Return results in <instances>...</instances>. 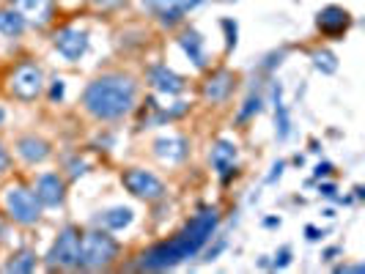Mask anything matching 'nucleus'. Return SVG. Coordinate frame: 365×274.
<instances>
[{
  "instance_id": "nucleus-1",
  "label": "nucleus",
  "mask_w": 365,
  "mask_h": 274,
  "mask_svg": "<svg viewBox=\"0 0 365 274\" xmlns=\"http://www.w3.org/2000/svg\"><path fill=\"white\" fill-rule=\"evenodd\" d=\"M217 228V211H201L198 217L192 219L182 233L170 238V241H163L157 247H151L143 260H140V269H148V272H160V269H170L176 263H182L187 258L198 255L203 250V244L212 238Z\"/></svg>"
},
{
  "instance_id": "nucleus-2",
  "label": "nucleus",
  "mask_w": 365,
  "mask_h": 274,
  "mask_svg": "<svg viewBox=\"0 0 365 274\" xmlns=\"http://www.w3.org/2000/svg\"><path fill=\"white\" fill-rule=\"evenodd\" d=\"M138 99V85L124 77V74H105L93 80L83 93V105L99 121H115L124 118L129 110L135 107Z\"/></svg>"
},
{
  "instance_id": "nucleus-3",
  "label": "nucleus",
  "mask_w": 365,
  "mask_h": 274,
  "mask_svg": "<svg viewBox=\"0 0 365 274\" xmlns=\"http://www.w3.org/2000/svg\"><path fill=\"white\" fill-rule=\"evenodd\" d=\"M118 255V241L105 231H91L83 236L80 244V266L83 269H102L110 266L113 258Z\"/></svg>"
},
{
  "instance_id": "nucleus-4",
  "label": "nucleus",
  "mask_w": 365,
  "mask_h": 274,
  "mask_svg": "<svg viewBox=\"0 0 365 274\" xmlns=\"http://www.w3.org/2000/svg\"><path fill=\"white\" fill-rule=\"evenodd\" d=\"M6 211H9V217L19 222V225H34L38 217H41V203L38 198L31 192V189H25V186H9L6 189Z\"/></svg>"
},
{
  "instance_id": "nucleus-5",
  "label": "nucleus",
  "mask_w": 365,
  "mask_h": 274,
  "mask_svg": "<svg viewBox=\"0 0 365 274\" xmlns=\"http://www.w3.org/2000/svg\"><path fill=\"white\" fill-rule=\"evenodd\" d=\"M80 244L83 236L77 228H66L61 231V236L55 238L53 250L47 253V266H58V269H74L80 266Z\"/></svg>"
},
{
  "instance_id": "nucleus-6",
  "label": "nucleus",
  "mask_w": 365,
  "mask_h": 274,
  "mask_svg": "<svg viewBox=\"0 0 365 274\" xmlns=\"http://www.w3.org/2000/svg\"><path fill=\"white\" fill-rule=\"evenodd\" d=\"M41 88H44V74L36 63H22L17 72L11 74V93L17 99L31 102L41 93Z\"/></svg>"
},
{
  "instance_id": "nucleus-7",
  "label": "nucleus",
  "mask_w": 365,
  "mask_h": 274,
  "mask_svg": "<svg viewBox=\"0 0 365 274\" xmlns=\"http://www.w3.org/2000/svg\"><path fill=\"white\" fill-rule=\"evenodd\" d=\"M124 186L135 198H143V201H160L165 195V184L157 176H151L146 170H138V167L124 173Z\"/></svg>"
},
{
  "instance_id": "nucleus-8",
  "label": "nucleus",
  "mask_w": 365,
  "mask_h": 274,
  "mask_svg": "<svg viewBox=\"0 0 365 274\" xmlns=\"http://www.w3.org/2000/svg\"><path fill=\"white\" fill-rule=\"evenodd\" d=\"M53 44L66 60H80L88 53V33L80 28H61L53 36Z\"/></svg>"
},
{
  "instance_id": "nucleus-9",
  "label": "nucleus",
  "mask_w": 365,
  "mask_h": 274,
  "mask_svg": "<svg viewBox=\"0 0 365 274\" xmlns=\"http://www.w3.org/2000/svg\"><path fill=\"white\" fill-rule=\"evenodd\" d=\"M198 3H203V0H143V6H146L148 11L160 14L163 22H176V19H182L190 9H195Z\"/></svg>"
},
{
  "instance_id": "nucleus-10",
  "label": "nucleus",
  "mask_w": 365,
  "mask_h": 274,
  "mask_svg": "<svg viewBox=\"0 0 365 274\" xmlns=\"http://www.w3.org/2000/svg\"><path fill=\"white\" fill-rule=\"evenodd\" d=\"M212 164L220 179L228 181L237 173V146L231 140H217V146L212 148Z\"/></svg>"
},
{
  "instance_id": "nucleus-11",
  "label": "nucleus",
  "mask_w": 365,
  "mask_h": 274,
  "mask_svg": "<svg viewBox=\"0 0 365 274\" xmlns=\"http://www.w3.org/2000/svg\"><path fill=\"white\" fill-rule=\"evenodd\" d=\"M316 22H319V31H322V33H327V36H341L349 25H351V17H349L346 9H341V6H327V9L319 11V19H316Z\"/></svg>"
},
{
  "instance_id": "nucleus-12",
  "label": "nucleus",
  "mask_w": 365,
  "mask_h": 274,
  "mask_svg": "<svg viewBox=\"0 0 365 274\" xmlns=\"http://www.w3.org/2000/svg\"><path fill=\"white\" fill-rule=\"evenodd\" d=\"M148 77H151V85H154L160 93L176 96V93L184 91V80L176 72H170L168 66H154V69L148 72Z\"/></svg>"
},
{
  "instance_id": "nucleus-13",
  "label": "nucleus",
  "mask_w": 365,
  "mask_h": 274,
  "mask_svg": "<svg viewBox=\"0 0 365 274\" xmlns=\"http://www.w3.org/2000/svg\"><path fill=\"white\" fill-rule=\"evenodd\" d=\"M11 9L19 11L25 19H34L38 25H44L53 14V0H11Z\"/></svg>"
},
{
  "instance_id": "nucleus-14",
  "label": "nucleus",
  "mask_w": 365,
  "mask_h": 274,
  "mask_svg": "<svg viewBox=\"0 0 365 274\" xmlns=\"http://www.w3.org/2000/svg\"><path fill=\"white\" fill-rule=\"evenodd\" d=\"M234 91V74L231 72H217L212 74L206 83H203V96L209 99V102H222V99H228V93Z\"/></svg>"
},
{
  "instance_id": "nucleus-15",
  "label": "nucleus",
  "mask_w": 365,
  "mask_h": 274,
  "mask_svg": "<svg viewBox=\"0 0 365 274\" xmlns=\"http://www.w3.org/2000/svg\"><path fill=\"white\" fill-rule=\"evenodd\" d=\"M36 198L41 206H58L63 201V181L55 173H44L36 184Z\"/></svg>"
},
{
  "instance_id": "nucleus-16",
  "label": "nucleus",
  "mask_w": 365,
  "mask_h": 274,
  "mask_svg": "<svg viewBox=\"0 0 365 274\" xmlns=\"http://www.w3.org/2000/svg\"><path fill=\"white\" fill-rule=\"evenodd\" d=\"M187 140L184 137H160L157 143H154V154L163 159V162H182L184 157H187Z\"/></svg>"
},
{
  "instance_id": "nucleus-17",
  "label": "nucleus",
  "mask_w": 365,
  "mask_h": 274,
  "mask_svg": "<svg viewBox=\"0 0 365 274\" xmlns=\"http://www.w3.org/2000/svg\"><path fill=\"white\" fill-rule=\"evenodd\" d=\"M17 154L25 159V162H31V164H38V162H44L47 157H50V143L47 140H41V137H22L17 143Z\"/></svg>"
},
{
  "instance_id": "nucleus-18",
  "label": "nucleus",
  "mask_w": 365,
  "mask_h": 274,
  "mask_svg": "<svg viewBox=\"0 0 365 274\" xmlns=\"http://www.w3.org/2000/svg\"><path fill=\"white\" fill-rule=\"evenodd\" d=\"M272 99H274V129H277V140H289V135H292V118H289V110L283 105V88L277 83L272 85Z\"/></svg>"
},
{
  "instance_id": "nucleus-19",
  "label": "nucleus",
  "mask_w": 365,
  "mask_h": 274,
  "mask_svg": "<svg viewBox=\"0 0 365 274\" xmlns=\"http://www.w3.org/2000/svg\"><path fill=\"white\" fill-rule=\"evenodd\" d=\"M179 47L190 55V60H192L198 69L206 66V50H203V38L198 31H184L182 36H179Z\"/></svg>"
},
{
  "instance_id": "nucleus-20",
  "label": "nucleus",
  "mask_w": 365,
  "mask_h": 274,
  "mask_svg": "<svg viewBox=\"0 0 365 274\" xmlns=\"http://www.w3.org/2000/svg\"><path fill=\"white\" fill-rule=\"evenodd\" d=\"M28 28V19L22 17L14 9H0V33L3 36H22Z\"/></svg>"
},
{
  "instance_id": "nucleus-21",
  "label": "nucleus",
  "mask_w": 365,
  "mask_h": 274,
  "mask_svg": "<svg viewBox=\"0 0 365 274\" xmlns=\"http://www.w3.org/2000/svg\"><path fill=\"white\" fill-rule=\"evenodd\" d=\"M132 219H135L132 209H127V206H115V209L105 211V214L99 217V222H102L105 228H110V231H124Z\"/></svg>"
},
{
  "instance_id": "nucleus-22",
  "label": "nucleus",
  "mask_w": 365,
  "mask_h": 274,
  "mask_svg": "<svg viewBox=\"0 0 365 274\" xmlns=\"http://www.w3.org/2000/svg\"><path fill=\"white\" fill-rule=\"evenodd\" d=\"M36 269V255L31 253V250H22V253H17V255L11 258L9 263H6V272H34Z\"/></svg>"
},
{
  "instance_id": "nucleus-23",
  "label": "nucleus",
  "mask_w": 365,
  "mask_h": 274,
  "mask_svg": "<svg viewBox=\"0 0 365 274\" xmlns=\"http://www.w3.org/2000/svg\"><path fill=\"white\" fill-rule=\"evenodd\" d=\"M311 58H313V66H316L322 74H335V72H338V58L329 53V50H316Z\"/></svg>"
},
{
  "instance_id": "nucleus-24",
  "label": "nucleus",
  "mask_w": 365,
  "mask_h": 274,
  "mask_svg": "<svg viewBox=\"0 0 365 274\" xmlns=\"http://www.w3.org/2000/svg\"><path fill=\"white\" fill-rule=\"evenodd\" d=\"M261 105H264V102H261V96H258V93H250V96H247V102H245V107L239 110V121L250 118L253 112H261Z\"/></svg>"
},
{
  "instance_id": "nucleus-25",
  "label": "nucleus",
  "mask_w": 365,
  "mask_h": 274,
  "mask_svg": "<svg viewBox=\"0 0 365 274\" xmlns=\"http://www.w3.org/2000/svg\"><path fill=\"white\" fill-rule=\"evenodd\" d=\"M222 31H225V44H228V50H234L237 47V22H231V19H222Z\"/></svg>"
},
{
  "instance_id": "nucleus-26",
  "label": "nucleus",
  "mask_w": 365,
  "mask_h": 274,
  "mask_svg": "<svg viewBox=\"0 0 365 274\" xmlns=\"http://www.w3.org/2000/svg\"><path fill=\"white\" fill-rule=\"evenodd\" d=\"M289 263H292V250H289V247H283V250L274 255L272 266L274 269H283V266H289Z\"/></svg>"
},
{
  "instance_id": "nucleus-27",
  "label": "nucleus",
  "mask_w": 365,
  "mask_h": 274,
  "mask_svg": "<svg viewBox=\"0 0 365 274\" xmlns=\"http://www.w3.org/2000/svg\"><path fill=\"white\" fill-rule=\"evenodd\" d=\"M93 6H99V9H118L124 0H91Z\"/></svg>"
},
{
  "instance_id": "nucleus-28",
  "label": "nucleus",
  "mask_w": 365,
  "mask_h": 274,
  "mask_svg": "<svg viewBox=\"0 0 365 274\" xmlns=\"http://www.w3.org/2000/svg\"><path fill=\"white\" fill-rule=\"evenodd\" d=\"M50 96L53 99H63V80H55L53 91H50Z\"/></svg>"
},
{
  "instance_id": "nucleus-29",
  "label": "nucleus",
  "mask_w": 365,
  "mask_h": 274,
  "mask_svg": "<svg viewBox=\"0 0 365 274\" xmlns=\"http://www.w3.org/2000/svg\"><path fill=\"white\" fill-rule=\"evenodd\" d=\"M305 233H308V241H319V238L324 236V233H322V231H316L313 225H308V228H305Z\"/></svg>"
},
{
  "instance_id": "nucleus-30",
  "label": "nucleus",
  "mask_w": 365,
  "mask_h": 274,
  "mask_svg": "<svg viewBox=\"0 0 365 274\" xmlns=\"http://www.w3.org/2000/svg\"><path fill=\"white\" fill-rule=\"evenodd\" d=\"M329 173H332V164L329 162H322L316 167V176H319V179H322V176H329Z\"/></svg>"
},
{
  "instance_id": "nucleus-31",
  "label": "nucleus",
  "mask_w": 365,
  "mask_h": 274,
  "mask_svg": "<svg viewBox=\"0 0 365 274\" xmlns=\"http://www.w3.org/2000/svg\"><path fill=\"white\" fill-rule=\"evenodd\" d=\"M283 167H286V164H283V162H274V164H272V173H269V181H274V179H280V173H283Z\"/></svg>"
},
{
  "instance_id": "nucleus-32",
  "label": "nucleus",
  "mask_w": 365,
  "mask_h": 274,
  "mask_svg": "<svg viewBox=\"0 0 365 274\" xmlns=\"http://www.w3.org/2000/svg\"><path fill=\"white\" fill-rule=\"evenodd\" d=\"M324 198H335V186L332 184H322V189H319Z\"/></svg>"
},
{
  "instance_id": "nucleus-33",
  "label": "nucleus",
  "mask_w": 365,
  "mask_h": 274,
  "mask_svg": "<svg viewBox=\"0 0 365 274\" xmlns=\"http://www.w3.org/2000/svg\"><path fill=\"white\" fill-rule=\"evenodd\" d=\"M9 167V154H6V148L0 146V173Z\"/></svg>"
},
{
  "instance_id": "nucleus-34",
  "label": "nucleus",
  "mask_w": 365,
  "mask_h": 274,
  "mask_svg": "<svg viewBox=\"0 0 365 274\" xmlns=\"http://www.w3.org/2000/svg\"><path fill=\"white\" fill-rule=\"evenodd\" d=\"M86 173V162H72V176H83Z\"/></svg>"
},
{
  "instance_id": "nucleus-35",
  "label": "nucleus",
  "mask_w": 365,
  "mask_h": 274,
  "mask_svg": "<svg viewBox=\"0 0 365 274\" xmlns=\"http://www.w3.org/2000/svg\"><path fill=\"white\" fill-rule=\"evenodd\" d=\"M335 255H341V250H327V253H324V260H332Z\"/></svg>"
},
{
  "instance_id": "nucleus-36",
  "label": "nucleus",
  "mask_w": 365,
  "mask_h": 274,
  "mask_svg": "<svg viewBox=\"0 0 365 274\" xmlns=\"http://www.w3.org/2000/svg\"><path fill=\"white\" fill-rule=\"evenodd\" d=\"M264 225H267V228H274V225H280V219L269 217V219H267V222H264Z\"/></svg>"
},
{
  "instance_id": "nucleus-37",
  "label": "nucleus",
  "mask_w": 365,
  "mask_h": 274,
  "mask_svg": "<svg viewBox=\"0 0 365 274\" xmlns=\"http://www.w3.org/2000/svg\"><path fill=\"white\" fill-rule=\"evenodd\" d=\"M3 118H6V112H3V110H0V124H3Z\"/></svg>"
}]
</instances>
